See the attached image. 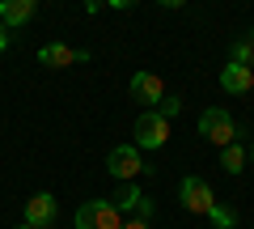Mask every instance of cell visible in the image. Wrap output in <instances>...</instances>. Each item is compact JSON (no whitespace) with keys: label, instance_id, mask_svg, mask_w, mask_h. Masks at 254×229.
Here are the masks:
<instances>
[{"label":"cell","instance_id":"6da1fadb","mask_svg":"<svg viewBox=\"0 0 254 229\" xmlns=\"http://www.w3.org/2000/svg\"><path fill=\"white\" fill-rule=\"evenodd\" d=\"M199 136L212 140V145H220V149H229V145H237V119L220 106H208L199 115Z\"/></svg>","mask_w":254,"mask_h":229},{"label":"cell","instance_id":"7a4b0ae2","mask_svg":"<svg viewBox=\"0 0 254 229\" xmlns=\"http://www.w3.org/2000/svg\"><path fill=\"white\" fill-rule=\"evenodd\" d=\"M76 229H123V212L110 200H85L76 208Z\"/></svg>","mask_w":254,"mask_h":229},{"label":"cell","instance_id":"3957f363","mask_svg":"<svg viewBox=\"0 0 254 229\" xmlns=\"http://www.w3.org/2000/svg\"><path fill=\"white\" fill-rule=\"evenodd\" d=\"M106 170L119 178V183H131V178H140V174L148 170V161L140 157L136 145H115V149L106 153Z\"/></svg>","mask_w":254,"mask_h":229},{"label":"cell","instance_id":"277c9868","mask_svg":"<svg viewBox=\"0 0 254 229\" xmlns=\"http://www.w3.org/2000/svg\"><path fill=\"white\" fill-rule=\"evenodd\" d=\"M178 204L187 212H195V217H208V212L216 208V195H212V187L203 183V178H182L178 183Z\"/></svg>","mask_w":254,"mask_h":229},{"label":"cell","instance_id":"5b68a950","mask_svg":"<svg viewBox=\"0 0 254 229\" xmlns=\"http://www.w3.org/2000/svg\"><path fill=\"white\" fill-rule=\"evenodd\" d=\"M170 140V119H161V110H144L136 119V149H161Z\"/></svg>","mask_w":254,"mask_h":229},{"label":"cell","instance_id":"8992f818","mask_svg":"<svg viewBox=\"0 0 254 229\" xmlns=\"http://www.w3.org/2000/svg\"><path fill=\"white\" fill-rule=\"evenodd\" d=\"M93 51H85V47H68V43H47L38 47V64L43 68H68V64H89Z\"/></svg>","mask_w":254,"mask_h":229},{"label":"cell","instance_id":"52a82bcc","mask_svg":"<svg viewBox=\"0 0 254 229\" xmlns=\"http://www.w3.org/2000/svg\"><path fill=\"white\" fill-rule=\"evenodd\" d=\"M131 98L144 102V106H161V98H165L161 76H157V73H136V76H131Z\"/></svg>","mask_w":254,"mask_h":229},{"label":"cell","instance_id":"ba28073f","mask_svg":"<svg viewBox=\"0 0 254 229\" xmlns=\"http://www.w3.org/2000/svg\"><path fill=\"white\" fill-rule=\"evenodd\" d=\"M55 212H60V204H55L51 191H38L26 200V225H51Z\"/></svg>","mask_w":254,"mask_h":229},{"label":"cell","instance_id":"9c48e42d","mask_svg":"<svg viewBox=\"0 0 254 229\" xmlns=\"http://www.w3.org/2000/svg\"><path fill=\"white\" fill-rule=\"evenodd\" d=\"M220 85H225L229 93H250V89H254V73H250V68H242V64H233V60H229V64L220 68Z\"/></svg>","mask_w":254,"mask_h":229},{"label":"cell","instance_id":"30bf717a","mask_svg":"<svg viewBox=\"0 0 254 229\" xmlns=\"http://www.w3.org/2000/svg\"><path fill=\"white\" fill-rule=\"evenodd\" d=\"M34 17V0H0V26H26Z\"/></svg>","mask_w":254,"mask_h":229},{"label":"cell","instance_id":"8fae6325","mask_svg":"<svg viewBox=\"0 0 254 229\" xmlns=\"http://www.w3.org/2000/svg\"><path fill=\"white\" fill-rule=\"evenodd\" d=\"M246 161H250V153H246L242 145L220 149V170H225V174H242V170H246Z\"/></svg>","mask_w":254,"mask_h":229},{"label":"cell","instance_id":"7c38bea8","mask_svg":"<svg viewBox=\"0 0 254 229\" xmlns=\"http://www.w3.org/2000/svg\"><path fill=\"white\" fill-rule=\"evenodd\" d=\"M233 64H242V68H250V73H254V34H246L242 43L233 47Z\"/></svg>","mask_w":254,"mask_h":229},{"label":"cell","instance_id":"4fadbf2b","mask_svg":"<svg viewBox=\"0 0 254 229\" xmlns=\"http://www.w3.org/2000/svg\"><path fill=\"white\" fill-rule=\"evenodd\" d=\"M208 217H212V225H216V229H233V225H237V212H233V208H225V204H216Z\"/></svg>","mask_w":254,"mask_h":229},{"label":"cell","instance_id":"5bb4252c","mask_svg":"<svg viewBox=\"0 0 254 229\" xmlns=\"http://www.w3.org/2000/svg\"><path fill=\"white\" fill-rule=\"evenodd\" d=\"M178 106H182V102L165 93V98H161V119H174V115H178Z\"/></svg>","mask_w":254,"mask_h":229},{"label":"cell","instance_id":"9a60e30c","mask_svg":"<svg viewBox=\"0 0 254 229\" xmlns=\"http://www.w3.org/2000/svg\"><path fill=\"white\" fill-rule=\"evenodd\" d=\"M123 229H148V221H144V217H127Z\"/></svg>","mask_w":254,"mask_h":229},{"label":"cell","instance_id":"2e32d148","mask_svg":"<svg viewBox=\"0 0 254 229\" xmlns=\"http://www.w3.org/2000/svg\"><path fill=\"white\" fill-rule=\"evenodd\" d=\"M4 47H9V30L0 26V55H4Z\"/></svg>","mask_w":254,"mask_h":229},{"label":"cell","instance_id":"e0dca14e","mask_svg":"<svg viewBox=\"0 0 254 229\" xmlns=\"http://www.w3.org/2000/svg\"><path fill=\"white\" fill-rule=\"evenodd\" d=\"M17 229H51V225H17Z\"/></svg>","mask_w":254,"mask_h":229},{"label":"cell","instance_id":"ac0fdd59","mask_svg":"<svg viewBox=\"0 0 254 229\" xmlns=\"http://www.w3.org/2000/svg\"><path fill=\"white\" fill-rule=\"evenodd\" d=\"M250 165H254V149H250Z\"/></svg>","mask_w":254,"mask_h":229}]
</instances>
